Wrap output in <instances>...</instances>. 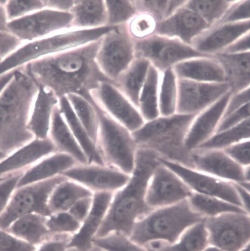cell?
Listing matches in <instances>:
<instances>
[{
    "mask_svg": "<svg viewBox=\"0 0 250 251\" xmlns=\"http://www.w3.org/2000/svg\"><path fill=\"white\" fill-rule=\"evenodd\" d=\"M135 58V40L126 24L115 26L101 38L96 62L109 78L116 82Z\"/></svg>",
    "mask_w": 250,
    "mask_h": 251,
    "instance_id": "cell-8",
    "label": "cell"
},
{
    "mask_svg": "<svg viewBox=\"0 0 250 251\" xmlns=\"http://www.w3.org/2000/svg\"><path fill=\"white\" fill-rule=\"evenodd\" d=\"M66 179L60 175L17 188L6 210L0 216V228L7 230L16 220L31 214L50 216V197L57 186Z\"/></svg>",
    "mask_w": 250,
    "mask_h": 251,
    "instance_id": "cell-6",
    "label": "cell"
},
{
    "mask_svg": "<svg viewBox=\"0 0 250 251\" xmlns=\"http://www.w3.org/2000/svg\"><path fill=\"white\" fill-rule=\"evenodd\" d=\"M249 51H250V32L240 37L220 52L233 54Z\"/></svg>",
    "mask_w": 250,
    "mask_h": 251,
    "instance_id": "cell-54",
    "label": "cell"
},
{
    "mask_svg": "<svg viewBox=\"0 0 250 251\" xmlns=\"http://www.w3.org/2000/svg\"><path fill=\"white\" fill-rule=\"evenodd\" d=\"M151 64L145 59L135 58L118 77L117 88L136 107Z\"/></svg>",
    "mask_w": 250,
    "mask_h": 251,
    "instance_id": "cell-28",
    "label": "cell"
},
{
    "mask_svg": "<svg viewBox=\"0 0 250 251\" xmlns=\"http://www.w3.org/2000/svg\"><path fill=\"white\" fill-rule=\"evenodd\" d=\"M159 71L150 65L141 91L138 109L145 122L160 116L159 106Z\"/></svg>",
    "mask_w": 250,
    "mask_h": 251,
    "instance_id": "cell-33",
    "label": "cell"
},
{
    "mask_svg": "<svg viewBox=\"0 0 250 251\" xmlns=\"http://www.w3.org/2000/svg\"><path fill=\"white\" fill-rule=\"evenodd\" d=\"M157 22L151 15L138 13L127 24L129 33L134 39H139L154 34Z\"/></svg>",
    "mask_w": 250,
    "mask_h": 251,
    "instance_id": "cell-45",
    "label": "cell"
},
{
    "mask_svg": "<svg viewBox=\"0 0 250 251\" xmlns=\"http://www.w3.org/2000/svg\"><path fill=\"white\" fill-rule=\"evenodd\" d=\"M250 1H235L222 19L215 24L220 25L248 21L250 20Z\"/></svg>",
    "mask_w": 250,
    "mask_h": 251,
    "instance_id": "cell-47",
    "label": "cell"
},
{
    "mask_svg": "<svg viewBox=\"0 0 250 251\" xmlns=\"http://www.w3.org/2000/svg\"><path fill=\"white\" fill-rule=\"evenodd\" d=\"M93 195L89 189L67 178L57 186L50 197L48 208L51 215L68 212L77 201Z\"/></svg>",
    "mask_w": 250,
    "mask_h": 251,
    "instance_id": "cell-31",
    "label": "cell"
},
{
    "mask_svg": "<svg viewBox=\"0 0 250 251\" xmlns=\"http://www.w3.org/2000/svg\"><path fill=\"white\" fill-rule=\"evenodd\" d=\"M72 236L56 235L37 247L35 251H78L68 245Z\"/></svg>",
    "mask_w": 250,
    "mask_h": 251,
    "instance_id": "cell-51",
    "label": "cell"
},
{
    "mask_svg": "<svg viewBox=\"0 0 250 251\" xmlns=\"http://www.w3.org/2000/svg\"><path fill=\"white\" fill-rule=\"evenodd\" d=\"M187 200L193 210L205 218L228 213L248 214L241 207L212 196L193 193Z\"/></svg>",
    "mask_w": 250,
    "mask_h": 251,
    "instance_id": "cell-34",
    "label": "cell"
},
{
    "mask_svg": "<svg viewBox=\"0 0 250 251\" xmlns=\"http://www.w3.org/2000/svg\"><path fill=\"white\" fill-rule=\"evenodd\" d=\"M46 225L50 232L54 235L73 236L80 229L81 223L68 212L52 214L47 218Z\"/></svg>",
    "mask_w": 250,
    "mask_h": 251,
    "instance_id": "cell-42",
    "label": "cell"
},
{
    "mask_svg": "<svg viewBox=\"0 0 250 251\" xmlns=\"http://www.w3.org/2000/svg\"><path fill=\"white\" fill-rule=\"evenodd\" d=\"M204 221L186 230L175 243L157 246L149 244L147 246V251H203L209 245Z\"/></svg>",
    "mask_w": 250,
    "mask_h": 251,
    "instance_id": "cell-32",
    "label": "cell"
},
{
    "mask_svg": "<svg viewBox=\"0 0 250 251\" xmlns=\"http://www.w3.org/2000/svg\"><path fill=\"white\" fill-rule=\"evenodd\" d=\"M107 12L108 26L127 24L138 13L134 1H105Z\"/></svg>",
    "mask_w": 250,
    "mask_h": 251,
    "instance_id": "cell-40",
    "label": "cell"
},
{
    "mask_svg": "<svg viewBox=\"0 0 250 251\" xmlns=\"http://www.w3.org/2000/svg\"><path fill=\"white\" fill-rule=\"evenodd\" d=\"M2 59L1 58H0V61H1Z\"/></svg>",
    "mask_w": 250,
    "mask_h": 251,
    "instance_id": "cell-62",
    "label": "cell"
},
{
    "mask_svg": "<svg viewBox=\"0 0 250 251\" xmlns=\"http://www.w3.org/2000/svg\"><path fill=\"white\" fill-rule=\"evenodd\" d=\"M248 103H250V87L238 93L232 95L226 108L223 116L239 109Z\"/></svg>",
    "mask_w": 250,
    "mask_h": 251,
    "instance_id": "cell-53",
    "label": "cell"
},
{
    "mask_svg": "<svg viewBox=\"0 0 250 251\" xmlns=\"http://www.w3.org/2000/svg\"><path fill=\"white\" fill-rule=\"evenodd\" d=\"M44 1H7L5 10L8 22L45 8Z\"/></svg>",
    "mask_w": 250,
    "mask_h": 251,
    "instance_id": "cell-44",
    "label": "cell"
},
{
    "mask_svg": "<svg viewBox=\"0 0 250 251\" xmlns=\"http://www.w3.org/2000/svg\"><path fill=\"white\" fill-rule=\"evenodd\" d=\"M87 251H106L100 247H98L93 245V247L90 250H88Z\"/></svg>",
    "mask_w": 250,
    "mask_h": 251,
    "instance_id": "cell-59",
    "label": "cell"
},
{
    "mask_svg": "<svg viewBox=\"0 0 250 251\" xmlns=\"http://www.w3.org/2000/svg\"><path fill=\"white\" fill-rule=\"evenodd\" d=\"M15 71L16 70L0 75V94L13 77Z\"/></svg>",
    "mask_w": 250,
    "mask_h": 251,
    "instance_id": "cell-57",
    "label": "cell"
},
{
    "mask_svg": "<svg viewBox=\"0 0 250 251\" xmlns=\"http://www.w3.org/2000/svg\"><path fill=\"white\" fill-rule=\"evenodd\" d=\"M28 121L27 128L36 139L49 138L52 115L59 99L54 93L46 88L39 87Z\"/></svg>",
    "mask_w": 250,
    "mask_h": 251,
    "instance_id": "cell-23",
    "label": "cell"
},
{
    "mask_svg": "<svg viewBox=\"0 0 250 251\" xmlns=\"http://www.w3.org/2000/svg\"><path fill=\"white\" fill-rule=\"evenodd\" d=\"M196 114L175 113L146 122L132 132L138 148L151 150L160 158L192 167V151L185 141Z\"/></svg>",
    "mask_w": 250,
    "mask_h": 251,
    "instance_id": "cell-3",
    "label": "cell"
},
{
    "mask_svg": "<svg viewBox=\"0 0 250 251\" xmlns=\"http://www.w3.org/2000/svg\"><path fill=\"white\" fill-rule=\"evenodd\" d=\"M250 140L237 143L223 151L235 162L245 167L250 166Z\"/></svg>",
    "mask_w": 250,
    "mask_h": 251,
    "instance_id": "cell-49",
    "label": "cell"
},
{
    "mask_svg": "<svg viewBox=\"0 0 250 251\" xmlns=\"http://www.w3.org/2000/svg\"><path fill=\"white\" fill-rule=\"evenodd\" d=\"M47 217L31 214L14 222L8 231L23 241L37 247L54 236L49 230Z\"/></svg>",
    "mask_w": 250,
    "mask_h": 251,
    "instance_id": "cell-27",
    "label": "cell"
},
{
    "mask_svg": "<svg viewBox=\"0 0 250 251\" xmlns=\"http://www.w3.org/2000/svg\"><path fill=\"white\" fill-rule=\"evenodd\" d=\"M231 91L229 83L177 78V113L197 114Z\"/></svg>",
    "mask_w": 250,
    "mask_h": 251,
    "instance_id": "cell-11",
    "label": "cell"
},
{
    "mask_svg": "<svg viewBox=\"0 0 250 251\" xmlns=\"http://www.w3.org/2000/svg\"><path fill=\"white\" fill-rule=\"evenodd\" d=\"M192 168L235 184L247 182L245 167L233 160L223 150L196 149L192 151Z\"/></svg>",
    "mask_w": 250,
    "mask_h": 251,
    "instance_id": "cell-16",
    "label": "cell"
},
{
    "mask_svg": "<svg viewBox=\"0 0 250 251\" xmlns=\"http://www.w3.org/2000/svg\"><path fill=\"white\" fill-rule=\"evenodd\" d=\"M232 95L231 91L228 92L214 104L196 115L185 141L186 146L190 151L199 148L216 133Z\"/></svg>",
    "mask_w": 250,
    "mask_h": 251,
    "instance_id": "cell-18",
    "label": "cell"
},
{
    "mask_svg": "<svg viewBox=\"0 0 250 251\" xmlns=\"http://www.w3.org/2000/svg\"><path fill=\"white\" fill-rule=\"evenodd\" d=\"M39 90L21 67L0 94V151L7 155L35 139L27 125Z\"/></svg>",
    "mask_w": 250,
    "mask_h": 251,
    "instance_id": "cell-2",
    "label": "cell"
},
{
    "mask_svg": "<svg viewBox=\"0 0 250 251\" xmlns=\"http://www.w3.org/2000/svg\"><path fill=\"white\" fill-rule=\"evenodd\" d=\"M77 164V162L71 156L55 152L27 169L20 179L17 188L61 175Z\"/></svg>",
    "mask_w": 250,
    "mask_h": 251,
    "instance_id": "cell-24",
    "label": "cell"
},
{
    "mask_svg": "<svg viewBox=\"0 0 250 251\" xmlns=\"http://www.w3.org/2000/svg\"><path fill=\"white\" fill-rule=\"evenodd\" d=\"M59 106L70 130L87 156L89 163L105 165L96 145L78 119L66 96L59 99Z\"/></svg>",
    "mask_w": 250,
    "mask_h": 251,
    "instance_id": "cell-30",
    "label": "cell"
},
{
    "mask_svg": "<svg viewBox=\"0 0 250 251\" xmlns=\"http://www.w3.org/2000/svg\"><path fill=\"white\" fill-rule=\"evenodd\" d=\"M160 85L159 91L160 116L173 115L177 112V77L173 67L163 72Z\"/></svg>",
    "mask_w": 250,
    "mask_h": 251,
    "instance_id": "cell-37",
    "label": "cell"
},
{
    "mask_svg": "<svg viewBox=\"0 0 250 251\" xmlns=\"http://www.w3.org/2000/svg\"><path fill=\"white\" fill-rule=\"evenodd\" d=\"M203 251H223L220 249L211 245L208 246Z\"/></svg>",
    "mask_w": 250,
    "mask_h": 251,
    "instance_id": "cell-58",
    "label": "cell"
},
{
    "mask_svg": "<svg viewBox=\"0 0 250 251\" xmlns=\"http://www.w3.org/2000/svg\"><path fill=\"white\" fill-rule=\"evenodd\" d=\"M211 26L198 14L183 6L167 19L157 23L154 33L192 46L194 40Z\"/></svg>",
    "mask_w": 250,
    "mask_h": 251,
    "instance_id": "cell-17",
    "label": "cell"
},
{
    "mask_svg": "<svg viewBox=\"0 0 250 251\" xmlns=\"http://www.w3.org/2000/svg\"><path fill=\"white\" fill-rule=\"evenodd\" d=\"M92 243L106 251H148L143 246L133 242L129 237L118 232L95 238Z\"/></svg>",
    "mask_w": 250,
    "mask_h": 251,
    "instance_id": "cell-41",
    "label": "cell"
},
{
    "mask_svg": "<svg viewBox=\"0 0 250 251\" xmlns=\"http://www.w3.org/2000/svg\"><path fill=\"white\" fill-rule=\"evenodd\" d=\"M37 247L0 228V251H35Z\"/></svg>",
    "mask_w": 250,
    "mask_h": 251,
    "instance_id": "cell-48",
    "label": "cell"
},
{
    "mask_svg": "<svg viewBox=\"0 0 250 251\" xmlns=\"http://www.w3.org/2000/svg\"><path fill=\"white\" fill-rule=\"evenodd\" d=\"M160 161L175 172L193 193L216 197L244 208L233 183L186 165L161 158Z\"/></svg>",
    "mask_w": 250,
    "mask_h": 251,
    "instance_id": "cell-12",
    "label": "cell"
},
{
    "mask_svg": "<svg viewBox=\"0 0 250 251\" xmlns=\"http://www.w3.org/2000/svg\"><path fill=\"white\" fill-rule=\"evenodd\" d=\"M72 14L49 8L9 22L11 33L23 44L44 39L71 28Z\"/></svg>",
    "mask_w": 250,
    "mask_h": 251,
    "instance_id": "cell-9",
    "label": "cell"
},
{
    "mask_svg": "<svg viewBox=\"0 0 250 251\" xmlns=\"http://www.w3.org/2000/svg\"><path fill=\"white\" fill-rule=\"evenodd\" d=\"M233 184L244 210L250 214V190L240 184Z\"/></svg>",
    "mask_w": 250,
    "mask_h": 251,
    "instance_id": "cell-56",
    "label": "cell"
},
{
    "mask_svg": "<svg viewBox=\"0 0 250 251\" xmlns=\"http://www.w3.org/2000/svg\"><path fill=\"white\" fill-rule=\"evenodd\" d=\"M250 20L215 25L210 31L196 39L193 47L203 53L215 54L250 32Z\"/></svg>",
    "mask_w": 250,
    "mask_h": 251,
    "instance_id": "cell-21",
    "label": "cell"
},
{
    "mask_svg": "<svg viewBox=\"0 0 250 251\" xmlns=\"http://www.w3.org/2000/svg\"><path fill=\"white\" fill-rule=\"evenodd\" d=\"M205 219L193 210L186 200L155 209L136 223L129 238L142 246L157 241L172 244L186 230Z\"/></svg>",
    "mask_w": 250,
    "mask_h": 251,
    "instance_id": "cell-4",
    "label": "cell"
},
{
    "mask_svg": "<svg viewBox=\"0 0 250 251\" xmlns=\"http://www.w3.org/2000/svg\"><path fill=\"white\" fill-rule=\"evenodd\" d=\"M90 94L101 109L131 132L139 129L146 122L138 108L112 83L102 82Z\"/></svg>",
    "mask_w": 250,
    "mask_h": 251,
    "instance_id": "cell-13",
    "label": "cell"
},
{
    "mask_svg": "<svg viewBox=\"0 0 250 251\" xmlns=\"http://www.w3.org/2000/svg\"><path fill=\"white\" fill-rule=\"evenodd\" d=\"M55 152L56 148L49 138L35 139L0 161V179L12 174L25 171Z\"/></svg>",
    "mask_w": 250,
    "mask_h": 251,
    "instance_id": "cell-20",
    "label": "cell"
},
{
    "mask_svg": "<svg viewBox=\"0 0 250 251\" xmlns=\"http://www.w3.org/2000/svg\"><path fill=\"white\" fill-rule=\"evenodd\" d=\"M84 186L93 193H114L126 185L131 175L113 167L95 164H77L61 175Z\"/></svg>",
    "mask_w": 250,
    "mask_h": 251,
    "instance_id": "cell-15",
    "label": "cell"
},
{
    "mask_svg": "<svg viewBox=\"0 0 250 251\" xmlns=\"http://www.w3.org/2000/svg\"><path fill=\"white\" fill-rule=\"evenodd\" d=\"M76 117L96 145L99 122L96 110L90 100L75 94L66 96Z\"/></svg>",
    "mask_w": 250,
    "mask_h": 251,
    "instance_id": "cell-35",
    "label": "cell"
},
{
    "mask_svg": "<svg viewBox=\"0 0 250 251\" xmlns=\"http://www.w3.org/2000/svg\"><path fill=\"white\" fill-rule=\"evenodd\" d=\"M248 119H250V103L223 116L216 133L235 127Z\"/></svg>",
    "mask_w": 250,
    "mask_h": 251,
    "instance_id": "cell-50",
    "label": "cell"
},
{
    "mask_svg": "<svg viewBox=\"0 0 250 251\" xmlns=\"http://www.w3.org/2000/svg\"><path fill=\"white\" fill-rule=\"evenodd\" d=\"M114 194L110 192L93 193L91 211L79 231L71 237L69 248L78 251H87L93 247V240L107 214Z\"/></svg>",
    "mask_w": 250,
    "mask_h": 251,
    "instance_id": "cell-19",
    "label": "cell"
},
{
    "mask_svg": "<svg viewBox=\"0 0 250 251\" xmlns=\"http://www.w3.org/2000/svg\"><path fill=\"white\" fill-rule=\"evenodd\" d=\"M49 138L54 145L57 152L71 156L79 164L89 163L87 156L74 138L61 113L59 103L53 111Z\"/></svg>",
    "mask_w": 250,
    "mask_h": 251,
    "instance_id": "cell-25",
    "label": "cell"
},
{
    "mask_svg": "<svg viewBox=\"0 0 250 251\" xmlns=\"http://www.w3.org/2000/svg\"><path fill=\"white\" fill-rule=\"evenodd\" d=\"M192 193L175 172L161 162L150 179L145 200L155 210L188 200Z\"/></svg>",
    "mask_w": 250,
    "mask_h": 251,
    "instance_id": "cell-14",
    "label": "cell"
},
{
    "mask_svg": "<svg viewBox=\"0 0 250 251\" xmlns=\"http://www.w3.org/2000/svg\"><path fill=\"white\" fill-rule=\"evenodd\" d=\"M250 121L248 119L235 127L217 132L197 149L224 150L239 142L250 140Z\"/></svg>",
    "mask_w": 250,
    "mask_h": 251,
    "instance_id": "cell-36",
    "label": "cell"
},
{
    "mask_svg": "<svg viewBox=\"0 0 250 251\" xmlns=\"http://www.w3.org/2000/svg\"><path fill=\"white\" fill-rule=\"evenodd\" d=\"M101 39L87 45L35 60L23 70L37 83L52 91L58 99L69 94L86 99L102 82L117 87V83L107 77L100 69L96 54Z\"/></svg>",
    "mask_w": 250,
    "mask_h": 251,
    "instance_id": "cell-1",
    "label": "cell"
},
{
    "mask_svg": "<svg viewBox=\"0 0 250 251\" xmlns=\"http://www.w3.org/2000/svg\"><path fill=\"white\" fill-rule=\"evenodd\" d=\"M214 55L224 70L232 95L250 87V51L233 54L220 52Z\"/></svg>",
    "mask_w": 250,
    "mask_h": 251,
    "instance_id": "cell-26",
    "label": "cell"
},
{
    "mask_svg": "<svg viewBox=\"0 0 250 251\" xmlns=\"http://www.w3.org/2000/svg\"><path fill=\"white\" fill-rule=\"evenodd\" d=\"M240 251H250V244L247 245L246 247H245Z\"/></svg>",
    "mask_w": 250,
    "mask_h": 251,
    "instance_id": "cell-61",
    "label": "cell"
},
{
    "mask_svg": "<svg viewBox=\"0 0 250 251\" xmlns=\"http://www.w3.org/2000/svg\"><path fill=\"white\" fill-rule=\"evenodd\" d=\"M178 78L206 82H225L224 70L214 57H199L179 62L173 67Z\"/></svg>",
    "mask_w": 250,
    "mask_h": 251,
    "instance_id": "cell-22",
    "label": "cell"
},
{
    "mask_svg": "<svg viewBox=\"0 0 250 251\" xmlns=\"http://www.w3.org/2000/svg\"><path fill=\"white\" fill-rule=\"evenodd\" d=\"M44 3L46 8L69 12L73 5L74 1H44Z\"/></svg>",
    "mask_w": 250,
    "mask_h": 251,
    "instance_id": "cell-55",
    "label": "cell"
},
{
    "mask_svg": "<svg viewBox=\"0 0 250 251\" xmlns=\"http://www.w3.org/2000/svg\"><path fill=\"white\" fill-rule=\"evenodd\" d=\"M92 201L93 196L82 198L77 201L68 212L82 224L91 211Z\"/></svg>",
    "mask_w": 250,
    "mask_h": 251,
    "instance_id": "cell-52",
    "label": "cell"
},
{
    "mask_svg": "<svg viewBox=\"0 0 250 251\" xmlns=\"http://www.w3.org/2000/svg\"><path fill=\"white\" fill-rule=\"evenodd\" d=\"M8 155L6 154L5 153L2 152V151H0V161H1L3 159H4L5 158H6Z\"/></svg>",
    "mask_w": 250,
    "mask_h": 251,
    "instance_id": "cell-60",
    "label": "cell"
},
{
    "mask_svg": "<svg viewBox=\"0 0 250 251\" xmlns=\"http://www.w3.org/2000/svg\"><path fill=\"white\" fill-rule=\"evenodd\" d=\"M73 16L71 28L92 29L107 26L105 1H74L70 10Z\"/></svg>",
    "mask_w": 250,
    "mask_h": 251,
    "instance_id": "cell-29",
    "label": "cell"
},
{
    "mask_svg": "<svg viewBox=\"0 0 250 251\" xmlns=\"http://www.w3.org/2000/svg\"><path fill=\"white\" fill-rule=\"evenodd\" d=\"M235 1H187L184 7L198 14L212 26L224 16Z\"/></svg>",
    "mask_w": 250,
    "mask_h": 251,
    "instance_id": "cell-38",
    "label": "cell"
},
{
    "mask_svg": "<svg viewBox=\"0 0 250 251\" xmlns=\"http://www.w3.org/2000/svg\"><path fill=\"white\" fill-rule=\"evenodd\" d=\"M204 223L209 245L223 251H240L250 244L249 214L225 213L206 218Z\"/></svg>",
    "mask_w": 250,
    "mask_h": 251,
    "instance_id": "cell-10",
    "label": "cell"
},
{
    "mask_svg": "<svg viewBox=\"0 0 250 251\" xmlns=\"http://www.w3.org/2000/svg\"><path fill=\"white\" fill-rule=\"evenodd\" d=\"M134 40L136 58L147 60L159 72L186 60L214 56L201 53L178 39L155 33Z\"/></svg>",
    "mask_w": 250,
    "mask_h": 251,
    "instance_id": "cell-7",
    "label": "cell"
},
{
    "mask_svg": "<svg viewBox=\"0 0 250 251\" xmlns=\"http://www.w3.org/2000/svg\"><path fill=\"white\" fill-rule=\"evenodd\" d=\"M91 101L98 118L96 146L104 164L131 175L138 149L132 132L101 109L92 99Z\"/></svg>",
    "mask_w": 250,
    "mask_h": 251,
    "instance_id": "cell-5",
    "label": "cell"
},
{
    "mask_svg": "<svg viewBox=\"0 0 250 251\" xmlns=\"http://www.w3.org/2000/svg\"><path fill=\"white\" fill-rule=\"evenodd\" d=\"M24 172H17L0 179V216L6 210Z\"/></svg>",
    "mask_w": 250,
    "mask_h": 251,
    "instance_id": "cell-46",
    "label": "cell"
},
{
    "mask_svg": "<svg viewBox=\"0 0 250 251\" xmlns=\"http://www.w3.org/2000/svg\"><path fill=\"white\" fill-rule=\"evenodd\" d=\"M186 2V1H134L138 13L151 15L157 23L170 17Z\"/></svg>",
    "mask_w": 250,
    "mask_h": 251,
    "instance_id": "cell-39",
    "label": "cell"
},
{
    "mask_svg": "<svg viewBox=\"0 0 250 251\" xmlns=\"http://www.w3.org/2000/svg\"><path fill=\"white\" fill-rule=\"evenodd\" d=\"M8 23L5 6L0 5V58L2 59L23 45L10 31Z\"/></svg>",
    "mask_w": 250,
    "mask_h": 251,
    "instance_id": "cell-43",
    "label": "cell"
}]
</instances>
